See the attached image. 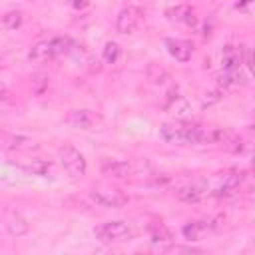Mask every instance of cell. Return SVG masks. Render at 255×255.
Segmentation results:
<instances>
[{
  "mask_svg": "<svg viewBox=\"0 0 255 255\" xmlns=\"http://www.w3.org/2000/svg\"><path fill=\"white\" fill-rule=\"evenodd\" d=\"M243 179H245L243 171H223V173H217L209 181V195H213V197H229V195L237 193V189L241 187Z\"/></svg>",
  "mask_w": 255,
  "mask_h": 255,
  "instance_id": "3",
  "label": "cell"
},
{
  "mask_svg": "<svg viewBox=\"0 0 255 255\" xmlns=\"http://www.w3.org/2000/svg\"><path fill=\"white\" fill-rule=\"evenodd\" d=\"M143 22V12L137 6H126L120 10L118 18H116V30L120 34H131L139 28V24Z\"/></svg>",
  "mask_w": 255,
  "mask_h": 255,
  "instance_id": "9",
  "label": "cell"
},
{
  "mask_svg": "<svg viewBox=\"0 0 255 255\" xmlns=\"http://www.w3.org/2000/svg\"><path fill=\"white\" fill-rule=\"evenodd\" d=\"M165 48H167V54L175 58L177 62H187L193 54L191 42L181 40V38H165Z\"/></svg>",
  "mask_w": 255,
  "mask_h": 255,
  "instance_id": "12",
  "label": "cell"
},
{
  "mask_svg": "<svg viewBox=\"0 0 255 255\" xmlns=\"http://www.w3.org/2000/svg\"><path fill=\"white\" fill-rule=\"evenodd\" d=\"M219 100H221V94H219L217 90L203 92V94H201V108H209V106H213V104L219 102Z\"/></svg>",
  "mask_w": 255,
  "mask_h": 255,
  "instance_id": "22",
  "label": "cell"
},
{
  "mask_svg": "<svg viewBox=\"0 0 255 255\" xmlns=\"http://www.w3.org/2000/svg\"><path fill=\"white\" fill-rule=\"evenodd\" d=\"M90 199L100 207H122L128 197L118 189H90Z\"/></svg>",
  "mask_w": 255,
  "mask_h": 255,
  "instance_id": "10",
  "label": "cell"
},
{
  "mask_svg": "<svg viewBox=\"0 0 255 255\" xmlns=\"http://www.w3.org/2000/svg\"><path fill=\"white\" fill-rule=\"evenodd\" d=\"M159 137L173 145H203L207 143V128L187 122H171L159 128Z\"/></svg>",
  "mask_w": 255,
  "mask_h": 255,
  "instance_id": "1",
  "label": "cell"
},
{
  "mask_svg": "<svg viewBox=\"0 0 255 255\" xmlns=\"http://www.w3.org/2000/svg\"><path fill=\"white\" fill-rule=\"evenodd\" d=\"M74 42L66 36H56V38H48V40H42L38 44H34L28 52V58L36 64H42V62H48L52 60L54 56L58 54H68L72 50Z\"/></svg>",
  "mask_w": 255,
  "mask_h": 255,
  "instance_id": "2",
  "label": "cell"
},
{
  "mask_svg": "<svg viewBox=\"0 0 255 255\" xmlns=\"http://www.w3.org/2000/svg\"><path fill=\"white\" fill-rule=\"evenodd\" d=\"M26 171H32V173H36V175H46L48 171H50V163L48 161H44V159H32V161H28V163H20Z\"/></svg>",
  "mask_w": 255,
  "mask_h": 255,
  "instance_id": "20",
  "label": "cell"
},
{
  "mask_svg": "<svg viewBox=\"0 0 255 255\" xmlns=\"http://www.w3.org/2000/svg\"><path fill=\"white\" fill-rule=\"evenodd\" d=\"M30 80H32V90H34L36 94L44 92V88L48 86V76H44V74H36V76H32Z\"/></svg>",
  "mask_w": 255,
  "mask_h": 255,
  "instance_id": "23",
  "label": "cell"
},
{
  "mask_svg": "<svg viewBox=\"0 0 255 255\" xmlns=\"http://www.w3.org/2000/svg\"><path fill=\"white\" fill-rule=\"evenodd\" d=\"M175 195H177V199H181L185 203H197L205 195H209V181L205 177H195V179L183 183L181 187H177Z\"/></svg>",
  "mask_w": 255,
  "mask_h": 255,
  "instance_id": "7",
  "label": "cell"
},
{
  "mask_svg": "<svg viewBox=\"0 0 255 255\" xmlns=\"http://www.w3.org/2000/svg\"><path fill=\"white\" fill-rule=\"evenodd\" d=\"M165 16H167L171 22L185 24V26H189V28H195V26H197V16H195V10H193L189 4H177V6L167 8Z\"/></svg>",
  "mask_w": 255,
  "mask_h": 255,
  "instance_id": "11",
  "label": "cell"
},
{
  "mask_svg": "<svg viewBox=\"0 0 255 255\" xmlns=\"http://www.w3.org/2000/svg\"><path fill=\"white\" fill-rule=\"evenodd\" d=\"M102 58H104V62L114 64V62L120 58V46H118L116 42H108V44L104 46V50H102Z\"/></svg>",
  "mask_w": 255,
  "mask_h": 255,
  "instance_id": "21",
  "label": "cell"
},
{
  "mask_svg": "<svg viewBox=\"0 0 255 255\" xmlns=\"http://www.w3.org/2000/svg\"><path fill=\"white\" fill-rule=\"evenodd\" d=\"M102 171L110 177L126 179V177H143L145 173L151 171V167L145 161H106L102 165Z\"/></svg>",
  "mask_w": 255,
  "mask_h": 255,
  "instance_id": "4",
  "label": "cell"
},
{
  "mask_svg": "<svg viewBox=\"0 0 255 255\" xmlns=\"http://www.w3.org/2000/svg\"><path fill=\"white\" fill-rule=\"evenodd\" d=\"M64 122L76 129H96L98 126H102L104 120L100 114H96L92 110H70L64 116Z\"/></svg>",
  "mask_w": 255,
  "mask_h": 255,
  "instance_id": "8",
  "label": "cell"
},
{
  "mask_svg": "<svg viewBox=\"0 0 255 255\" xmlns=\"http://www.w3.org/2000/svg\"><path fill=\"white\" fill-rule=\"evenodd\" d=\"M153 245H163V243H171L173 241V237H171V233L159 223V225H155L153 229H151V239H149Z\"/></svg>",
  "mask_w": 255,
  "mask_h": 255,
  "instance_id": "18",
  "label": "cell"
},
{
  "mask_svg": "<svg viewBox=\"0 0 255 255\" xmlns=\"http://www.w3.org/2000/svg\"><path fill=\"white\" fill-rule=\"evenodd\" d=\"M249 2H251V0H243V2H239V4H237V8H243V6H247Z\"/></svg>",
  "mask_w": 255,
  "mask_h": 255,
  "instance_id": "25",
  "label": "cell"
},
{
  "mask_svg": "<svg viewBox=\"0 0 255 255\" xmlns=\"http://www.w3.org/2000/svg\"><path fill=\"white\" fill-rule=\"evenodd\" d=\"M86 6H88L86 0H76V2H74V8H86Z\"/></svg>",
  "mask_w": 255,
  "mask_h": 255,
  "instance_id": "24",
  "label": "cell"
},
{
  "mask_svg": "<svg viewBox=\"0 0 255 255\" xmlns=\"http://www.w3.org/2000/svg\"><path fill=\"white\" fill-rule=\"evenodd\" d=\"M211 231H215V225L211 221H189L181 229V233H183V237L187 241H201Z\"/></svg>",
  "mask_w": 255,
  "mask_h": 255,
  "instance_id": "13",
  "label": "cell"
},
{
  "mask_svg": "<svg viewBox=\"0 0 255 255\" xmlns=\"http://www.w3.org/2000/svg\"><path fill=\"white\" fill-rule=\"evenodd\" d=\"M30 145H32L30 137L16 135V133H0V147H6V149H22V147H30Z\"/></svg>",
  "mask_w": 255,
  "mask_h": 255,
  "instance_id": "15",
  "label": "cell"
},
{
  "mask_svg": "<svg viewBox=\"0 0 255 255\" xmlns=\"http://www.w3.org/2000/svg\"><path fill=\"white\" fill-rule=\"evenodd\" d=\"M58 157H60V163L64 165V169L72 175V177H82L86 175V159L84 155L80 153V149H76L74 145H68L64 143L60 149H58Z\"/></svg>",
  "mask_w": 255,
  "mask_h": 255,
  "instance_id": "6",
  "label": "cell"
},
{
  "mask_svg": "<svg viewBox=\"0 0 255 255\" xmlns=\"http://www.w3.org/2000/svg\"><path fill=\"white\" fill-rule=\"evenodd\" d=\"M22 20H24L22 12H20V10H12V12H6V14L2 16V26H4L6 30H16V28L22 24Z\"/></svg>",
  "mask_w": 255,
  "mask_h": 255,
  "instance_id": "19",
  "label": "cell"
},
{
  "mask_svg": "<svg viewBox=\"0 0 255 255\" xmlns=\"http://www.w3.org/2000/svg\"><path fill=\"white\" fill-rule=\"evenodd\" d=\"M241 50L237 52L235 48L227 46L225 52H223V58H221V64H223V70H241Z\"/></svg>",
  "mask_w": 255,
  "mask_h": 255,
  "instance_id": "17",
  "label": "cell"
},
{
  "mask_svg": "<svg viewBox=\"0 0 255 255\" xmlns=\"http://www.w3.org/2000/svg\"><path fill=\"white\" fill-rule=\"evenodd\" d=\"M167 110L175 116V118H179V120H185V118H189L191 116V104L187 102V100H183V98H177V96H171V104L167 106Z\"/></svg>",
  "mask_w": 255,
  "mask_h": 255,
  "instance_id": "16",
  "label": "cell"
},
{
  "mask_svg": "<svg viewBox=\"0 0 255 255\" xmlns=\"http://www.w3.org/2000/svg\"><path fill=\"white\" fill-rule=\"evenodd\" d=\"M4 227H6V231H8L10 235H14V237L26 235L28 229H30L28 221H26L18 211H8V213L4 215Z\"/></svg>",
  "mask_w": 255,
  "mask_h": 255,
  "instance_id": "14",
  "label": "cell"
},
{
  "mask_svg": "<svg viewBox=\"0 0 255 255\" xmlns=\"http://www.w3.org/2000/svg\"><path fill=\"white\" fill-rule=\"evenodd\" d=\"M94 235L100 243H106V245L120 243L131 235V227L126 221H106V223H100L98 227H94Z\"/></svg>",
  "mask_w": 255,
  "mask_h": 255,
  "instance_id": "5",
  "label": "cell"
}]
</instances>
